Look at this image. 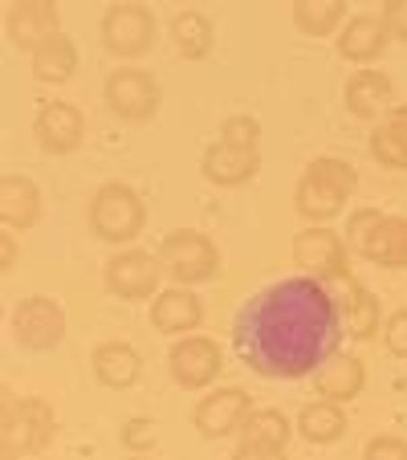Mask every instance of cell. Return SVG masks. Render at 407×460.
<instances>
[{"mask_svg":"<svg viewBox=\"0 0 407 460\" xmlns=\"http://www.w3.org/2000/svg\"><path fill=\"white\" fill-rule=\"evenodd\" d=\"M342 334V305L310 273L257 289L233 318L236 358L261 379H305L334 355Z\"/></svg>","mask_w":407,"mask_h":460,"instance_id":"1","label":"cell"},{"mask_svg":"<svg viewBox=\"0 0 407 460\" xmlns=\"http://www.w3.org/2000/svg\"><path fill=\"white\" fill-rule=\"evenodd\" d=\"M358 188V172L338 155H318L305 164L302 180L294 188V212L305 225H330L347 212V200Z\"/></svg>","mask_w":407,"mask_h":460,"instance_id":"2","label":"cell"},{"mask_svg":"<svg viewBox=\"0 0 407 460\" xmlns=\"http://www.w3.org/2000/svg\"><path fill=\"white\" fill-rule=\"evenodd\" d=\"M58 432V411L41 395H13L4 391V416H0V448L4 460H25L49 448Z\"/></svg>","mask_w":407,"mask_h":460,"instance_id":"3","label":"cell"},{"mask_svg":"<svg viewBox=\"0 0 407 460\" xmlns=\"http://www.w3.org/2000/svg\"><path fill=\"white\" fill-rule=\"evenodd\" d=\"M86 220H90V233H94L98 241L122 249V244H130L143 228H147V204H143V196L130 188V183L106 180L102 188L90 196Z\"/></svg>","mask_w":407,"mask_h":460,"instance_id":"4","label":"cell"},{"mask_svg":"<svg viewBox=\"0 0 407 460\" xmlns=\"http://www.w3.org/2000/svg\"><path fill=\"white\" fill-rule=\"evenodd\" d=\"M347 244L379 270H407V217H383L379 208H355L347 220Z\"/></svg>","mask_w":407,"mask_h":460,"instance_id":"5","label":"cell"},{"mask_svg":"<svg viewBox=\"0 0 407 460\" xmlns=\"http://www.w3.org/2000/svg\"><path fill=\"white\" fill-rule=\"evenodd\" d=\"M159 261H164V273L175 286H204V281L220 278V249L208 233H196V228H172V233L159 241Z\"/></svg>","mask_w":407,"mask_h":460,"instance_id":"6","label":"cell"},{"mask_svg":"<svg viewBox=\"0 0 407 460\" xmlns=\"http://www.w3.org/2000/svg\"><path fill=\"white\" fill-rule=\"evenodd\" d=\"M98 37H102V49L119 61H139L155 49V13L147 4H135V0H119L102 13L98 21Z\"/></svg>","mask_w":407,"mask_h":460,"instance_id":"7","label":"cell"},{"mask_svg":"<svg viewBox=\"0 0 407 460\" xmlns=\"http://www.w3.org/2000/svg\"><path fill=\"white\" fill-rule=\"evenodd\" d=\"M102 102L119 122H151L164 106V86L155 74L122 61V70H111V78L102 82Z\"/></svg>","mask_w":407,"mask_h":460,"instance_id":"8","label":"cell"},{"mask_svg":"<svg viewBox=\"0 0 407 460\" xmlns=\"http://www.w3.org/2000/svg\"><path fill=\"white\" fill-rule=\"evenodd\" d=\"M164 278L167 273H164L159 252L130 249V244H122L102 265V286H106V294L119 297V302H147V297L159 294V281Z\"/></svg>","mask_w":407,"mask_h":460,"instance_id":"9","label":"cell"},{"mask_svg":"<svg viewBox=\"0 0 407 460\" xmlns=\"http://www.w3.org/2000/svg\"><path fill=\"white\" fill-rule=\"evenodd\" d=\"M350 244L347 236H338L334 228L326 225H305L302 233L294 236V265H302V273H310V278L318 281H350L355 273H350Z\"/></svg>","mask_w":407,"mask_h":460,"instance_id":"10","label":"cell"},{"mask_svg":"<svg viewBox=\"0 0 407 460\" xmlns=\"http://www.w3.org/2000/svg\"><path fill=\"white\" fill-rule=\"evenodd\" d=\"M167 371L175 387L183 391H208L225 371V350L208 334H180L167 350Z\"/></svg>","mask_w":407,"mask_h":460,"instance_id":"11","label":"cell"},{"mask_svg":"<svg viewBox=\"0 0 407 460\" xmlns=\"http://www.w3.org/2000/svg\"><path fill=\"white\" fill-rule=\"evenodd\" d=\"M13 339L33 355H49L66 342V310L53 297L33 294L13 310Z\"/></svg>","mask_w":407,"mask_h":460,"instance_id":"12","label":"cell"},{"mask_svg":"<svg viewBox=\"0 0 407 460\" xmlns=\"http://www.w3.org/2000/svg\"><path fill=\"white\" fill-rule=\"evenodd\" d=\"M252 411V395L236 383L228 387H212L208 395H199V403L191 408V424H196L199 436H208V440H228L244 428Z\"/></svg>","mask_w":407,"mask_h":460,"instance_id":"13","label":"cell"},{"mask_svg":"<svg viewBox=\"0 0 407 460\" xmlns=\"http://www.w3.org/2000/svg\"><path fill=\"white\" fill-rule=\"evenodd\" d=\"M297 424L278 408H252L244 428L236 432V456L241 460H265V456H281L294 440Z\"/></svg>","mask_w":407,"mask_h":460,"instance_id":"14","label":"cell"},{"mask_svg":"<svg viewBox=\"0 0 407 460\" xmlns=\"http://www.w3.org/2000/svg\"><path fill=\"white\" fill-rule=\"evenodd\" d=\"M33 139L45 155H74L86 139V114L74 102H41L33 119Z\"/></svg>","mask_w":407,"mask_h":460,"instance_id":"15","label":"cell"},{"mask_svg":"<svg viewBox=\"0 0 407 460\" xmlns=\"http://www.w3.org/2000/svg\"><path fill=\"white\" fill-rule=\"evenodd\" d=\"M53 33H61L58 0H13L9 13H4V37H9L13 49L33 53Z\"/></svg>","mask_w":407,"mask_h":460,"instance_id":"16","label":"cell"},{"mask_svg":"<svg viewBox=\"0 0 407 460\" xmlns=\"http://www.w3.org/2000/svg\"><path fill=\"white\" fill-rule=\"evenodd\" d=\"M391 41H395V37H391V29L383 25V17H375V13L347 17V25L334 33L338 58L350 61V66H375V61L387 53Z\"/></svg>","mask_w":407,"mask_h":460,"instance_id":"17","label":"cell"},{"mask_svg":"<svg viewBox=\"0 0 407 460\" xmlns=\"http://www.w3.org/2000/svg\"><path fill=\"white\" fill-rule=\"evenodd\" d=\"M151 326L167 339H180V334H196L204 326V302L191 294V286H167L151 297Z\"/></svg>","mask_w":407,"mask_h":460,"instance_id":"18","label":"cell"},{"mask_svg":"<svg viewBox=\"0 0 407 460\" xmlns=\"http://www.w3.org/2000/svg\"><path fill=\"white\" fill-rule=\"evenodd\" d=\"M199 172L212 188H244L252 175L261 172V151L252 147H233V143L217 139L199 155Z\"/></svg>","mask_w":407,"mask_h":460,"instance_id":"19","label":"cell"},{"mask_svg":"<svg viewBox=\"0 0 407 460\" xmlns=\"http://www.w3.org/2000/svg\"><path fill=\"white\" fill-rule=\"evenodd\" d=\"M314 391L322 400H334V403H355L367 387V363L358 355H347V350H334L318 371L310 375Z\"/></svg>","mask_w":407,"mask_h":460,"instance_id":"20","label":"cell"},{"mask_svg":"<svg viewBox=\"0 0 407 460\" xmlns=\"http://www.w3.org/2000/svg\"><path fill=\"white\" fill-rule=\"evenodd\" d=\"M342 98H347L350 119L375 122V119L395 111V82H391L383 70H355L347 82V90H342Z\"/></svg>","mask_w":407,"mask_h":460,"instance_id":"21","label":"cell"},{"mask_svg":"<svg viewBox=\"0 0 407 460\" xmlns=\"http://www.w3.org/2000/svg\"><path fill=\"white\" fill-rule=\"evenodd\" d=\"M90 371L102 387L111 391H130L135 383L143 379V355L130 342L111 339V342H98L94 355H90Z\"/></svg>","mask_w":407,"mask_h":460,"instance_id":"22","label":"cell"},{"mask_svg":"<svg viewBox=\"0 0 407 460\" xmlns=\"http://www.w3.org/2000/svg\"><path fill=\"white\" fill-rule=\"evenodd\" d=\"M41 220V188L33 175L9 172L0 180V225L13 233H29Z\"/></svg>","mask_w":407,"mask_h":460,"instance_id":"23","label":"cell"},{"mask_svg":"<svg viewBox=\"0 0 407 460\" xmlns=\"http://www.w3.org/2000/svg\"><path fill=\"white\" fill-rule=\"evenodd\" d=\"M78 61H82L78 41L70 33H53L29 53V70H33V78L41 86H61V82H70L78 74Z\"/></svg>","mask_w":407,"mask_h":460,"instance_id":"24","label":"cell"},{"mask_svg":"<svg viewBox=\"0 0 407 460\" xmlns=\"http://www.w3.org/2000/svg\"><path fill=\"white\" fill-rule=\"evenodd\" d=\"M338 305H342V322L355 342H371L379 339L383 331V305L375 297V289H367L358 278L342 281V294H338Z\"/></svg>","mask_w":407,"mask_h":460,"instance_id":"25","label":"cell"},{"mask_svg":"<svg viewBox=\"0 0 407 460\" xmlns=\"http://www.w3.org/2000/svg\"><path fill=\"white\" fill-rule=\"evenodd\" d=\"M294 424L305 444H318V448L338 444L347 436V403H334V400H322L318 395L314 403H305V408L297 411Z\"/></svg>","mask_w":407,"mask_h":460,"instance_id":"26","label":"cell"},{"mask_svg":"<svg viewBox=\"0 0 407 460\" xmlns=\"http://www.w3.org/2000/svg\"><path fill=\"white\" fill-rule=\"evenodd\" d=\"M167 37H172L175 53H180L183 61H204L212 53V45H217V29H212V21L199 9L175 13L172 25H167Z\"/></svg>","mask_w":407,"mask_h":460,"instance_id":"27","label":"cell"},{"mask_svg":"<svg viewBox=\"0 0 407 460\" xmlns=\"http://www.w3.org/2000/svg\"><path fill=\"white\" fill-rule=\"evenodd\" d=\"M350 0H294V25L302 37H334L347 25Z\"/></svg>","mask_w":407,"mask_h":460,"instance_id":"28","label":"cell"},{"mask_svg":"<svg viewBox=\"0 0 407 460\" xmlns=\"http://www.w3.org/2000/svg\"><path fill=\"white\" fill-rule=\"evenodd\" d=\"M367 151L379 167L387 172H407V119H395L387 114L383 122L371 127V139H367Z\"/></svg>","mask_w":407,"mask_h":460,"instance_id":"29","label":"cell"},{"mask_svg":"<svg viewBox=\"0 0 407 460\" xmlns=\"http://www.w3.org/2000/svg\"><path fill=\"white\" fill-rule=\"evenodd\" d=\"M119 444L127 452H155L159 444V424L151 416H130L119 428Z\"/></svg>","mask_w":407,"mask_h":460,"instance_id":"30","label":"cell"},{"mask_svg":"<svg viewBox=\"0 0 407 460\" xmlns=\"http://www.w3.org/2000/svg\"><path fill=\"white\" fill-rule=\"evenodd\" d=\"M220 139L233 143V147H261V122L252 119V114H228L225 122H220Z\"/></svg>","mask_w":407,"mask_h":460,"instance_id":"31","label":"cell"},{"mask_svg":"<svg viewBox=\"0 0 407 460\" xmlns=\"http://www.w3.org/2000/svg\"><path fill=\"white\" fill-rule=\"evenodd\" d=\"M383 347L395 358H407V305H399L383 318Z\"/></svg>","mask_w":407,"mask_h":460,"instance_id":"32","label":"cell"},{"mask_svg":"<svg viewBox=\"0 0 407 460\" xmlns=\"http://www.w3.org/2000/svg\"><path fill=\"white\" fill-rule=\"evenodd\" d=\"M363 456L367 460H407V440L403 436H391V432L371 436V440L363 444Z\"/></svg>","mask_w":407,"mask_h":460,"instance_id":"33","label":"cell"},{"mask_svg":"<svg viewBox=\"0 0 407 460\" xmlns=\"http://www.w3.org/2000/svg\"><path fill=\"white\" fill-rule=\"evenodd\" d=\"M383 25L391 29L395 41H407V0H383Z\"/></svg>","mask_w":407,"mask_h":460,"instance_id":"34","label":"cell"},{"mask_svg":"<svg viewBox=\"0 0 407 460\" xmlns=\"http://www.w3.org/2000/svg\"><path fill=\"white\" fill-rule=\"evenodd\" d=\"M17 265H21V244H17V236H13V228H4V233H0V270L13 273Z\"/></svg>","mask_w":407,"mask_h":460,"instance_id":"35","label":"cell"},{"mask_svg":"<svg viewBox=\"0 0 407 460\" xmlns=\"http://www.w3.org/2000/svg\"><path fill=\"white\" fill-rule=\"evenodd\" d=\"M391 114H395V119H407V102H395V111Z\"/></svg>","mask_w":407,"mask_h":460,"instance_id":"36","label":"cell"},{"mask_svg":"<svg viewBox=\"0 0 407 460\" xmlns=\"http://www.w3.org/2000/svg\"><path fill=\"white\" fill-rule=\"evenodd\" d=\"M403 391H407V375H403Z\"/></svg>","mask_w":407,"mask_h":460,"instance_id":"37","label":"cell"}]
</instances>
